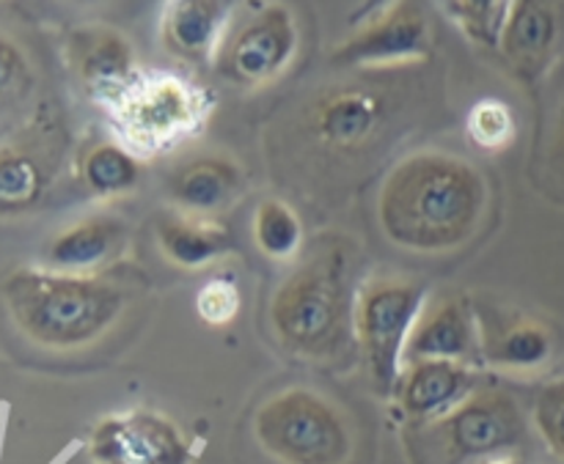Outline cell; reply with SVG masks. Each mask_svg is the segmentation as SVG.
I'll list each match as a JSON object with an SVG mask.
<instances>
[{
    "instance_id": "obj_11",
    "label": "cell",
    "mask_w": 564,
    "mask_h": 464,
    "mask_svg": "<svg viewBox=\"0 0 564 464\" xmlns=\"http://www.w3.org/2000/svg\"><path fill=\"white\" fill-rule=\"evenodd\" d=\"M88 460L91 464H193L196 449L174 418L138 407L94 423Z\"/></svg>"
},
{
    "instance_id": "obj_3",
    "label": "cell",
    "mask_w": 564,
    "mask_h": 464,
    "mask_svg": "<svg viewBox=\"0 0 564 464\" xmlns=\"http://www.w3.org/2000/svg\"><path fill=\"white\" fill-rule=\"evenodd\" d=\"M352 269L356 247L345 236H323L281 280L270 300V328L292 357L328 366L352 352Z\"/></svg>"
},
{
    "instance_id": "obj_16",
    "label": "cell",
    "mask_w": 564,
    "mask_h": 464,
    "mask_svg": "<svg viewBox=\"0 0 564 464\" xmlns=\"http://www.w3.org/2000/svg\"><path fill=\"white\" fill-rule=\"evenodd\" d=\"M248 176L229 154H196L176 165L169 176V196L174 212L193 220L220 223L224 214L246 196Z\"/></svg>"
},
{
    "instance_id": "obj_22",
    "label": "cell",
    "mask_w": 564,
    "mask_h": 464,
    "mask_svg": "<svg viewBox=\"0 0 564 464\" xmlns=\"http://www.w3.org/2000/svg\"><path fill=\"white\" fill-rule=\"evenodd\" d=\"M75 174L94 198L110 203L130 198L141 187L143 165L121 141L91 137L77 154Z\"/></svg>"
},
{
    "instance_id": "obj_6",
    "label": "cell",
    "mask_w": 564,
    "mask_h": 464,
    "mask_svg": "<svg viewBox=\"0 0 564 464\" xmlns=\"http://www.w3.org/2000/svg\"><path fill=\"white\" fill-rule=\"evenodd\" d=\"M215 99L196 80L174 71L138 77L124 99L110 110L121 143L141 157H160L204 132Z\"/></svg>"
},
{
    "instance_id": "obj_15",
    "label": "cell",
    "mask_w": 564,
    "mask_h": 464,
    "mask_svg": "<svg viewBox=\"0 0 564 464\" xmlns=\"http://www.w3.org/2000/svg\"><path fill=\"white\" fill-rule=\"evenodd\" d=\"M130 225L116 212H94L50 236L42 267L55 273L99 275L127 264Z\"/></svg>"
},
{
    "instance_id": "obj_1",
    "label": "cell",
    "mask_w": 564,
    "mask_h": 464,
    "mask_svg": "<svg viewBox=\"0 0 564 464\" xmlns=\"http://www.w3.org/2000/svg\"><path fill=\"white\" fill-rule=\"evenodd\" d=\"M147 286L132 264L99 275L22 267L0 280V302L28 344L53 355H80L130 319Z\"/></svg>"
},
{
    "instance_id": "obj_19",
    "label": "cell",
    "mask_w": 564,
    "mask_h": 464,
    "mask_svg": "<svg viewBox=\"0 0 564 464\" xmlns=\"http://www.w3.org/2000/svg\"><path fill=\"white\" fill-rule=\"evenodd\" d=\"M231 3L215 0H176L165 3L160 20V42L165 53L185 60L191 66H202L218 55L220 42L229 31Z\"/></svg>"
},
{
    "instance_id": "obj_10",
    "label": "cell",
    "mask_w": 564,
    "mask_h": 464,
    "mask_svg": "<svg viewBox=\"0 0 564 464\" xmlns=\"http://www.w3.org/2000/svg\"><path fill=\"white\" fill-rule=\"evenodd\" d=\"M430 55L433 27L413 3H386L334 49V60L358 71H400Z\"/></svg>"
},
{
    "instance_id": "obj_9",
    "label": "cell",
    "mask_w": 564,
    "mask_h": 464,
    "mask_svg": "<svg viewBox=\"0 0 564 464\" xmlns=\"http://www.w3.org/2000/svg\"><path fill=\"white\" fill-rule=\"evenodd\" d=\"M297 49L301 27L295 11L284 3H264L226 31L215 55V69L231 86L262 91L290 71Z\"/></svg>"
},
{
    "instance_id": "obj_28",
    "label": "cell",
    "mask_w": 564,
    "mask_h": 464,
    "mask_svg": "<svg viewBox=\"0 0 564 464\" xmlns=\"http://www.w3.org/2000/svg\"><path fill=\"white\" fill-rule=\"evenodd\" d=\"M242 308L240 286L226 275L207 280L196 295V313L209 328H226L237 319Z\"/></svg>"
},
{
    "instance_id": "obj_20",
    "label": "cell",
    "mask_w": 564,
    "mask_h": 464,
    "mask_svg": "<svg viewBox=\"0 0 564 464\" xmlns=\"http://www.w3.org/2000/svg\"><path fill=\"white\" fill-rule=\"evenodd\" d=\"M154 240L165 262L182 273H202L235 253V240L224 223L193 220L180 212H165L154 220Z\"/></svg>"
},
{
    "instance_id": "obj_5",
    "label": "cell",
    "mask_w": 564,
    "mask_h": 464,
    "mask_svg": "<svg viewBox=\"0 0 564 464\" xmlns=\"http://www.w3.org/2000/svg\"><path fill=\"white\" fill-rule=\"evenodd\" d=\"M375 71L330 82L303 104V141L323 159L352 163L372 154L394 124L391 86Z\"/></svg>"
},
{
    "instance_id": "obj_30",
    "label": "cell",
    "mask_w": 564,
    "mask_h": 464,
    "mask_svg": "<svg viewBox=\"0 0 564 464\" xmlns=\"http://www.w3.org/2000/svg\"><path fill=\"white\" fill-rule=\"evenodd\" d=\"M482 464H523V462L516 460V456H505V460H490V462H482Z\"/></svg>"
},
{
    "instance_id": "obj_27",
    "label": "cell",
    "mask_w": 564,
    "mask_h": 464,
    "mask_svg": "<svg viewBox=\"0 0 564 464\" xmlns=\"http://www.w3.org/2000/svg\"><path fill=\"white\" fill-rule=\"evenodd\" d=\"M532 423L551 456L564 462V379L543 385L532 407Z\"/></svg>"
},
{
    "instance_id": "obj_2",
    "label": "cell",
    "mask_w": 564,
    "mask_h": 464,
    "mask_svg": "<svg viewBox=\"0 0 564 464\" xmlns=\"http://www.w3.org/2000/svg\"><path fill=\"white\" fill-rule=\"evenodd\" d=\"M490 187L482 170L449 152H413L386 176L378 223L394 247L441 256L466 247L482 231Z\"/></svg>"
},
{
    "instance_id": "obj_8",
    "label": "cell",
    "mask_w": 564,
    "mask_h": 464,
    "mask_svg": "<svg viewBox=\"0 0 564 464\" xmlns=\"http://www.w3.org/2000/svg\"><path fill=\"white\" fill-rule=\"evenodd\" d=\"M424 284L402 275H372L356 297V346L367 361L378 396H394L402 372V350L422 313Z\"/></svg>"
},
{
    "instance_id": "obj_18",
    "label": "cell",
    "mask_w": 564,
    "mask_h": 464,
    "mask_svg": "<svg viewBox=\"0 0 564 464\" xmlns=\"http://www.w3.org/2000/svg\"><path fill=\"white\" fill-rule=\"evenodd\" d=\"M562 36V11L556 3L521 0L510 5L505 36H501V58L521 82H534L545 75L554 60Z\"/></svg>"
},
{
    "instance_id": "obj_13",
    "label": "cell",
    "mask_w": 564,
    "mask_h": 464,
    "mask_svg": "<svg viewBox=\"0 0 564 464\" xmlns=\"http://www.w3.org/2000/svg\"><path fill=\"white\" fill-rule=\"evenodd\" d=\"M479 357L496 374L532 379L556 361L560 339L545 319L523 311H479Z\"/></svg>"
},
{
    "instance_id": "obj_7",
    "label": "cell",
    "mask_w": 564,
    "mask_h": 464,
    "mask_svg": "<svg viewBox=\"0 0 564 464\" xmlns=\"http://www.w3.org/2000/svg\"><path fill=\"white\" fill-rule=\"evenodd\" d=\"M527 438V418L510 394L479 388L441 421L416 429L424 464H482L505 460Z\"/></svg>"
},
{
    "instance_id": "obj_26",
    "label": "cell",
    "mask_w": 564,
    "mask_h": 464,
    "mask_svg": "<svg viewBox=\"0 0 564 464\" xmlns=\"http://www.w3.org/2000/svg\"><path fill=\"white\" fill-rule=\"evenodd\" d=\"M36 86L31 55L9 33L0 31V108L20 104Z\"/></svg>"
},
{
    "instance_id": "obj_4",
    "label": "cell",
    "mask_w": 564,
    "mask_h": 464,
    "mask_svg": "<svg viewBox=\"0 0 564 464\" xmlns=\"http://www.w3.org/2000/svg\"><path fill=\"white\" fill-rule=\"evenodd\" d=\"M259 449L279 464H350L358 434L350 412L314 388H284L253 416Z\"/></svg>"
},
{
    "instance_id": "obj_14",
    "label": "cell",
    "mask_w": 564,
    "mask_h": 464,
    "mask_svg": "<svg viewBox=\"0 0 564 464\" xmlns=\"http://www.w3.org/2000/svg\"><path fill=\"white\" fill-rule=\"evenodd\" d=\"M422 361H449L474 368L482 363L477 311L466 295L446 291L424 302L402 350V366Z\"/></svg>"
},
{
    "instance_id": "obj_17",
    "label": "cell",
    "mask_w": 564,
    "mask_h": 464,
    "mask_svg": "<svg viewBox=\"0 0 564 464\" xmlns=\"http://www.w3.org/2000/svg\"><path fill=\"white\" fill-rule=\"evenodd\" d=\"M479 372L474 366L449 361H422L402 366L394 388V401L411 423L427 427L449 416L477 388Z\"/></svg>"
},
{
    "instance_id": "obj_29",
    "label": "cell",
    "mask_w": 564,
    "mask_h": 464,
    "mask_svg": "<svg viewBox=\"0 0 564 464\" xmlns=\"http://www.w3.org/2000/svg\"><path fill=\"white\" fill-rule=\"evenodd\" d=\"M543 168L545 179L554 187H560V196H564V93L556 102L554 119L549 124V137H545L543 148Z\"/></svg>"
},
{
    "instance_id": "obj_24",
    "label": "cell",
    "mask_w": 564,
    "mask_h": 464,
    "mask_svg": "<svg viewBox=\"0 0 564 464\" xmlns=\"http://www.w3.org/2000/svg\"><path fill=\"white\" fill-rule=\"evenodd\" d=\"M468 141L485 154H499L510 148L518 137V119L505 99L485 97L471 108L466 119Z\"/></svg>"
},
{
    "instance_id": "obj_21",
    "label": "cell",
    "mask_w": 564,
    "mask_h": 464,
    "mask_svg": "<svg viewBox=\"0 0 564 464\" xmlns=\"http://www.w3.org/2000/svg\"><path fill=\"white\" fill-rule=\"evenodd\" d=\"M58 148L42 143H11L0 148V218L31 212L55 176Z\"/></svg>"
},
{
    "instance_id": "obj_23",
    "label": "cell",
    "mask_w": 564,
    "mask_h": 464,
    "mask_svg": "<svg viewBox=\"0 0 564 464\" xmlns=\"http://www.w3.org/2000/svg\"><path fill=\"white\" fill-rule=\"evenodd\" d=\"M303 220L281 198H264L253 212V242L273 262H292L303 251Z\"/></svg>"
},
{
    "instance_id": "obj_25",
    "label": "cell",
    "mask_w": 564,
    "mask_h": 464,
    "mask_svg": "<svg viewBox=\"0 0 564 464\" xmlns=\"http://www.w3.org/2000/svg\"><path fill=\"white\" fill-rule=\"evenodd\" d=\"M510 5L512 3H501V0H460V3H444V11L474 44L485 49H499Z\"/></svg>"
},
{
    "instance_id": "obj_12",
    "label": "cell",
    "mask_w": 564,
    "mask_h": 464,
    "mask_svg": "<svg viewBox=\"0 0 564 464\" xmlns=\"http://www.w3.org/2000/svg\"><path fill=\"white\" fill-rule=\"evenodd\" d=\"M66 64L83 91L113 110L130 93L138 77V55L130 38L113 25H80L66 38Z\"/></svg>"
}]
</instances>
